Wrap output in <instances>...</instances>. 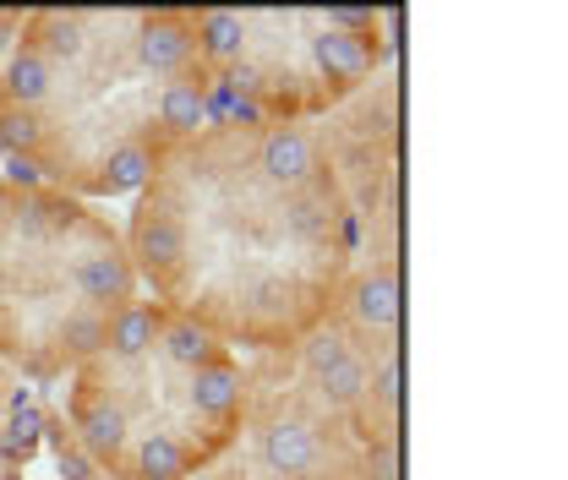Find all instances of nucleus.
<instances>
[{
	"mask_svg": "<svg viewBox=\"0 0 568 480\" xmlns=\"http://www.w3.org/2000/svg\"><path fill=\"white\" fill-rule=\"evenodd\" d=\"M61 426L99 480H197L241 448L246 355L138 295L71 366Z\"/></svg>",
	"mask_w": 568,
	"mask_h": 480,
	"instance_id": "3",
	"label": "nucleus"
},
{
	"mask_svg": "<svg viewBox=\"0 0 568 480\" xmlns=\"http://www.w3.org/2000/svg\"><path fill=\"white\" fill-rule=\"evenodd\" d=\"M138 289L230 344L284 355L317 334L372 252L317 126L209 121L132 197Z\"/></svg>",
	"mask_w": 568,
	"mask_h": 480,
	"instance_id": "1",
	"label": "nucleus"
},
{
	"mask_svg": "<svg viewBox=\"0 0 568 480\" xmlns=\"http://www.w3.org/2000/svg\"><path fill=\"white\" fill-rule=\"evenodd\" d=\"M213 121L317 126L399 55V11L372 6H203Z\"/></svg>",
	"mask_w": 568,
	"mask_h": 480,
	"instance_id": "5",
	"label": "nucleus"
},
{
	"mask_svg": "<svg viewBox=\"0 0 568 480\" xmlns=\"http://www.w3.org/2000/svg\"><path fill=\"white\" fill-rule=\"evenodd\" d=\"M11 394H17V377L0 366V426H6V410H11Z\"/></svg>",
	"mask_w": 568,
	"mask_h": 480,
	"instance_id": "7",
	"label": "nucleus"
},
{
	"mask_svg": "<svg viewBox=\"0 0 568 480\" xmlns=\"http://www.w3.org/2000/svg\"><path fill=\"white\" fill-rule=\"evenodd\" d=\"M121 224L55 186L0 181V366L55 388L138 300Z\"/></svg>",
	"mask_w": 568,
	"mask_h": 480,
	"instance_id": "4",
	"label": "nucleus"
},
{
	"mask_svg": "<svg viewBox=\"0 0 568 480\" xmlns=\"http://www.w3.org/2000/svg\"><path fill=\"white\" fill-rule=\"evenodd\" d=\"M17 28H22V11H11V6H0V67H6V50H11V39H17Z\"/></svg>",
	"mask_w": 568,
	"mask_h": 480,
	"instance_id": "6",
	"label": "nucleus"
},
{
	"mask_svg": "<svg viewBox=\"0 0 568 480\" xmlns=\"http://www.w3.org/2000/svg\"><path fill=\"white\" fill-rule=\"evenodd\" d=\"M213 121L192 6L22 11L0 67V147L77 203L138 197Z\"/></svg>",
	"mask_w": 568,
	"mask_h": 480,
	"instance_id": "2",
	"label": "nucleus"
}]
</instances>
